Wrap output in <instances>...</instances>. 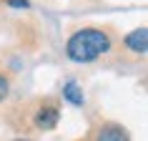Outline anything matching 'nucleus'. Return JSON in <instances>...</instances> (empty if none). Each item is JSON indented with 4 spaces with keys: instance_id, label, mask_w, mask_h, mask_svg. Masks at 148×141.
Wrapping results in <instances>:
<instances>
[{
    "instance_id": "f257e3e1",
    "label": "nucleus",
    "mask_w": 148,
    "mask_h": 141,
    "mask_svg": "<svg viewBox=\"0 0 148 141\" xmlns=\"http://www.w3.org/2000/svg\"><path fill=\"white\" fill-rule=\"evenodd\" d=\"M108 50H110V38L103 30H95V28H86V30L73 33L68 38V43H65V53L75 63H90L98 55L108 53Z\"/></svg>"
},
{
    "instance_id": "f03ea898",
    "label": "nucleus",
    "mask_w": 148,
    "mask_h": 141,
    "mask_svg": "<svg viewBox=\"0 0 148 141\" xmlns=\"http://www.w3.org/2000/svg\"><path fill=\"white\" fill-rule=\"evenodd\" d=\"M125 48L133 53H146L148 50V28H136L125 35Z\"/></svg>"
},
{
    "instance_id": "7ed1b4c3",
    "label": "nucleus",
    "mask_w": 148,
    "mask_h": 141,
    "mask_svg": "<svg viewBox=\"0 0 148 141\" xmlns=\"http://www.w3.org/2000/svg\"><path fill=\"white\" fill-rule=\"evenodd\" d=\"M58 118H60V111L55 106H43V109L35 113V126L43 129V131H50L58 126Z\"/></svg>"
},
{
    "instance_id": "20e7f679",
    "label": "nucleus",
    "mask_w": 148,
    "mask_h": 141,
    "mask_svg": "<svg viewBox=\"0 0 148 141\" xmlns=\"http://www.w3.org/2000/svg\"><path fill=\"white\" fill-rule=\"evenodd\" d=\"M95 141H128V131H125L123 126H118V124H106L98 131Z\"/></svg>"
},
{
    "instance_id": "39448f33",
    "label": "nucleus",
    "mask_w": 148,
    "mask_h": 141,
    "mask_svg": "<svg viewBox=\"0 0 148 141\" xmlns=\"http://www.w3.org/2000/svg\"><path fill=\"white\" fill-rule=\"evenodd\" d=\"M63 98L68 103H73V106H83V103H86V96H83V91H80V86L75 81H68V83L63 86Z\"/></svg>"
},
{
    "instance_id": "423d86ee",
    "label": "nucleus",
    "mask_w": 148,
    "mask_h": 141,
    "mask_svg": "<svg viewBox=\"0 0 148 141\" xmlns=\"http://www.w3.org/2000/svg\"><path fill=\"white\" fill-rule=\"evenodd\" d=\"M5 96H8V81L0 76V101H5Z\"/></svg>"
},
{
    "instance_id": "0eeeda50",
    "label": "nucleus",
    "mask_w": 148,
    "mask_h": 141,
    "mask_svg": "<svg viewBox=\"0 0 148 141\" xmlns=\"http://www.w3.org/2000/svg\"><path fill=\"white\" fill-rule=\"evenodd\" d=\"M8 5H13V8H28L30 3L28 0H8Z\"/></svg>"
},
{
    "instance_id": "6e6552de",
    "label": "nucleus",
    "mask_w": 148,
    "mask_h": 141,
    "mask_svg": "<svg viewBox=\"0 0 148 141\" xmlns=\"http://www.w3.org/2000/svg\"><path fill=\"white\" fill-rule=\"evenodd\" d=\"M18 141H28V139H18Z\"/></svg>"
}]
</instances>
